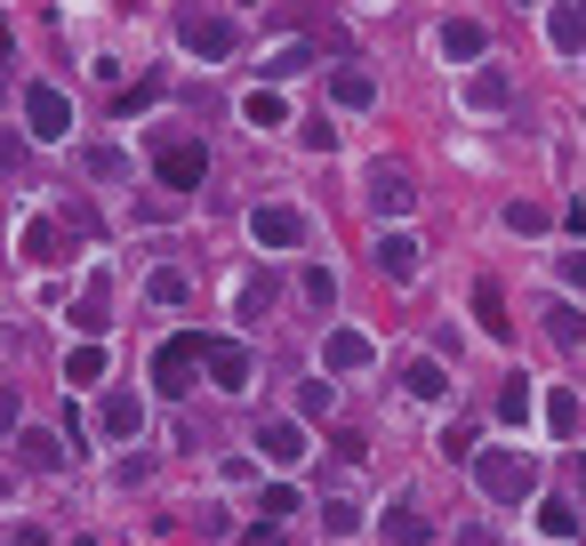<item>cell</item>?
<instances>
[{"label":"cell","mask_w":586,"mask_h":546,"mask_svg":"<svg viewBox=\"0 0 586 546\" xmlns=\"http://www.w3.org/2000/svg\"><path fill=\"white\" fill-rule=\"evenodd\" d=\"M297 136H305V145H314V153H330V145H337V129H330L322 113H314V121H297Z\"/></svg>","instance_id":"obj_38"},{"label":"cell","mask_w":586,"mask_h":546,"mask_svg":"<svg viewBox=\"0 0 586 546\" xmlns=\"http://www.w3.org/2000/svg\"><path fill=\"white\" fill-rule=\"evenodd\" d=\"M137 426H145V402H137L129 386H105V402H97V434L105 442H137Z\"/></svg>","instance_id":"obj_7"},{"label":"cell","mask_w":586,"mask_h":546,"mask_svg":"<svg viewBox=\"0 0 586 546\" xmlns=\"http://www.w3.org/2000/svg\"><path fill=\"white\" fill-rule=\"evenodd\" d=\"M17 426H24V402H17L9 386H0V442H17Z\"/></svg>","instance_id":"obj_37"},{"label":"cell","mask_w":586,"mask_h":546,"mask_svg":"<svg viewBox=\"0 0 586 546\" xmlns=\"http://www.w3.org/2000/svg\"><path fill=\"white\" fill-rule=\"evenodd\" d=\"M531 9H538V0H531Z\"/></svg>","instance_id":"obj_46"},{"label":"cell","mask_w":586,"mask_h":546,"mask_svg":"<svg viewBox=\"0 0 586 546\" xmlns=\"http://www.w3.org/2000/svg\"><path fill=\"white\" fill-rule=\"evenodd\" d=\"M17 250H24V265H57V257H64V225H49V218H32V225L17 233Z\"/></svg>","instance_id":"obj_12"},{"label":"cell","mask_w":586,"mask_h":546,"mask_svg":"<svg viewBox=\"0 0 586 546\" xmlns=\"http://www.w3.org/2000/svg\"><path fill=\"white\" fill-rule=\"evenodd\" d=\"M523 386H531V378H506V394H498V418H506V426L531 418V394H523Z\"/></svg>","instance_id":"obj_29"},{"label":"cell","mask_w":586,"mask_h":546,"mask_svg":"<svg viewBox=\"0 0 586 546\" xmlns=\"http://www.w3.org/2000/svg\"><path fill=\"white\" fill-rule=\"evenodd\" d=\"M474 483H482V498H491V506H523V498L538 491V458H531V451H482V458H474Z\"/></svg>","instance_id":"obj_1"},{"label":"cell","mask_w":586,"mask_h":546,"mask_svg":"<svg viewBox=\"0 0 586 546\" xmlns=\"http://www.w3.org/2000/svg\"><path fill=\"white\" fill-rule=\"evenodd\" d=\"M193 362H201V337H178V346H161V354H153V394L185 402V394H193Z\"/></svg>","instance_id":"obj_5"},{"label":"cell","mask_w":586,"mask_h":546,"mask_svg":"<svg viewBox=\"0 0 586 546\" xmlns=\"http://www.w3.org/2000/svg\"><path fill=\"white\" fill-rule=\"evenodd\" d=\"M178 32H185V49L193 57H233V17H218V9H201V0H185V9H178Z\"/></svg>","instance_id":"obj_4"},{"label":"cell","mask_w":586,"mask_h":546,"mask_svg":"<svg viewBox=\"0 0 586 546\" xmlns=\"http://www.w3.org/2000/svg\"><path fill=\"white\" fill-rule=\"evenodd\" d=\"M153 97H161V73H153V81H137V89L121 97V113H145V105H153Z\"/></svg>","instance_id":"obj_39"},{"label":"cell","mask_w":586,"mask_h":546,"mask_svg":"<svg viewBox=\"0 0 586 546\" xmlns=\"http://www.w3.org/2000/svg\"><path fill=\"white\" fill-rule=\"evenodd\" d=\"M330 402H337V386H330V378H305V386H297V410H305V418H322Z\"/></svg>","instance_id":"obj_30"},{"label":"cell","mask_w":586,"mask_h":546,"mask_svg":"<svg viewBox=\"0 0 586 546\" xmlns=\"http://www.w3.org/2000/svg\"><path fill=\"white\" fill-rule=\"evenodd\" d=\"M153 305H185V273H178V265L153 273Z\"/></svg>","instance_id":"obj_31"},{"label":"cell","mask_w":586,"mask_h":546,"mask_svg":"<svg viewBox=\"0 0 586 546\" xmlns=\"http://www.w3.org/2000/svg\"><path fill=\"white\" fill-rule=\"evenodd\" d=\"M305 64H314V49H305V41H282V49L257 64V73H265V81H290V73H305Z\"/></svg>","instance_id":"obj_21"},{"label":"cell","mask_w":586,"mask_h":546,"mask_svg":"<svg viewBox=\"0 0 586 546\" xmlns=\"http://www.w3.org/2000/svg\"><path fill=\"white\" fill-rule=\"evenodd\" d=\"M506 97H514V89H506V73H474V81H466V105H474V113H498Z\"/></svg>","instance_id":"obj_22"},{"label":"cell","mask_w":586,"mask_h":546,"mask_svg":"<svg viewBox=\"0 0 586 546\" xmlns=\"http://www.w3.org/2000/svg\"><path fill=\"white\" fill-rule=\"evenodd\" d=\"M322 362H330V378H337V370H370V337H362V330H330Z\"/></svg>","instance_id":"obj_15"},{"label":"cell","mask_w":586,"mask_h":546,"mask_svg":"<svg viewBox=\"0 0 586 546\" xmlns=\"http://www.w3.org/2000/svg\"><path fill=\"white\" fill-rule=\"evenodd\" d=\"M73 330H89V337L105 330V282H97V290H89V297L73 305Z\"/></svg>","instance_id":"obj_28"},{"label":"cell","mask_w":586,"mask_h":546,"mask_svg":"<svg viewBox=\"0 0 586 546\" xmlns=\"http://www.w3.org/2000/svg\"><path fill=\"white\" fill-rule=\"evenodd\" d=\"M482 49H491V32H482L474 17H451V24H442V57H458V64H474Z\"/></svg>","instance_id":"obj_13"},{"label":"cell","mask_w":586,"mask_h":546,"mask_svg":"<svg viewBox=\"0 0 586 546\" xmlns=\"http://www.w3.org/2000/svg\"><path fill=\"white\" fill-rule=\"evenodd\" d=\"M546 330H555L563 346H586V314L578 305H546Z\"/></svg>","instance_id":"obj_23"},{"label":"cell","mask_w":586,"mask_h":546,"mask_svg":"<svg viewBox=\"0 0 586 546\" xmlns=\"http://www.w3.org/2000/svg\"><path fill=\"white\" fill-rule=\"evenodd\" d=\"M546 426H555V434H578V394H570V386L546 394Z\"/></svg>","instance_id":"obj_25"},{"label":"cell","mask_w":586,"mask_h":546,"mask_svg":"<svg viewBox=\"0 0 586 546\" xmlns=\"http://www.w3.org/2000/svg\"><path fill=\"white\" fill-rule=\"evenodd\" d=\"M250 233H257L265 250H297V242H305V218L290 210V201H265V210L250 218Z\"/></svg>","instance_id":"obj_9"},{"label":"cell","mask_w":586,"mask_h":546,"mask_svg":"<svg viewBox=\"0 0 586 546\" xmlns=\"http://www.w3.org/2000/svg\"><path fill=\"white\" fill-rule=\"evenodd\" d=\"M322 523H330L337 538H346V530H362V506H346V498H330V506H322Z\"/></svg>","instance_id":"obj_34"},{"label":"cell","mask_w":586,"mask_h":546,"mask_svg":"<svg viewBox=\"0 0 586 546\" xmlns=\"http://www.w3.org/2000/svg\"><path fill=\"white\" fill-rule=\"evenodd\" d=\"M17 546H49V530H17Z\"/></svg>","instance_id":"obj_44"},{"label":"cell","mask_w":586,"mask_h":546,"mask_svg":"<svg viewBox=\"0 0 586 546\" xmlns=\"http://www.w3.org/2000/svg\"><path fill=\"white\" fill-rule=\"evenodd\" d=\"M297 515V491H265V523H290Z\"/></svg>","instance_id":"obj_40"},{"label":"cell","mask_w":586,"mask_h":546,"mask_svg":"<svg viewBox=\"0 0 586 546\" xmlns=\"http://www.w3.org/2000/svg\"><path fill=\"white\" fill-rule=\"evenodd\" d=\"M0 81H9V24H0Z\"/></svg>","instance_id":"obj_43"},{"label":"cell","mask_w":586,"mask_h":546,"mask_svg":"<svg viewBox=\"0 0 586 546\" xmlns=\"http://www.w3.org/2000/svg\"><path fill=\"white\" fill-rule=\"evenodd\" d=\"M538 530H546V538L563 546V538L578 530V515H570V498H546V506H538Z\"/></svg>","instance_id":"obj_24"},{"label":"cell","mask_w":586,"mask_h":546,"mask_svg":"<svg viewBox=\"0 0 586 546\" xmlns=\"http://www.w3.org/2000/svg\"><path fill=\"white\" fill-rule=\"evenodd\" d=\"M506 225H514V233H546V201H514Z\"/></svg>","instance_id":"obj_33"},{"label":"cell","mask_w":586,"mask_h":546,"mask_svg":"<svg viewBox=\"0 0 586 546\" xmlns=\"http://www.w3.org/2000/svg\"><path fill=\"white\" fill-rule=\"evenodd\" d=\"M555 265H563V282H570V290H586V250H570V257H555Z\"/></svg>","instance_id":"obj_41"},{"label":"cell","mask_w":586,"mask_h":546,"mask_svg":"<svg viewBox=\"0 0 586 546\" xmlns=\"http://www.w3.org/2000/svg\"><path fill=\"white\" fill-rule=\"evenodd\" d=\"M89 178H97V185H121V178H129V161H121L113 145H97V153H89Z\"/></svg>","instance_id":"obj_27"},{"label":"cell","mask_w":586,"mask_h":546,"mask_svg":"<svg viewBox=\"0 0 586 546\" xmlns=\"http://www.w3.org/2000/svg\"><path fill=\"white\" fill-rule=\"evenodd\" d=\"M153 169H161L169 193H193L201 178H210V153H201V136H161V145H153Z\"/></svg>","instance_id":"obj_3"},{"label":"cell","mask_w":586,"mask_h":546,"mask_svg":"<svg viewBox=\"0 0 586 546\" xmlns=\"http://www.w3.org/2000/svg\"><path fill=\"white\" fill-rule=\"evenodd\" d=\"M64 378H73V386H97V378H105V354H97V346H81L73 362H64Z\"/></svg>","instance_id":"obj_26"},{"label":"cell","mask_w":586,"mask_h":546,"mask_svg":"<svg viewBox=\"0 0 586 546\" xmlns=\"http://www.w3.org/2000/svg\"><path fill=\"white\" fill-rule=\"evenodd\" d=\"M273 297H282V282H273V273H250V282H241V322H265Z\"/></svg>","instance_id":"obj_19"},{"label":"cell","mask_w":586,"mask_h":546,"mask_svg":"<svg viewBox=\"0 0 586 546\" xmlns=\"http://www.w3.org/2000/svg\"><path fill=\"white\" fill-rule=\"evenodd\" d=\"M250 121H257V129H282L290 105H282V97H250Z\"/></svg>","instance_id":"obj_35"},{"label":"cell","mask_w":586,"mask_h":546,"mask_svg":"<svg viewBox=\"0 0 586 546\" xmlns=\"http://www.w3.org/2000/svg\"><path fill=\"white\" fill-rule=\"evenodd\" d=\"M402 386H410V394H418V402H451V370H442V362H426V354H418V362H410V370H402Z\"/></svg>","instance_id":"obj_16"},{"label":"cell","mask_w":586,"mask_h":546,"mask_svg":"<svg viewBox=\"0 0 586 546\" xmlns=\"http://www.w3.org/2000/svg\"><path fill=\"white\" fill-rule=\"evenodd\" d=\"M24 121H32V136H41V145H57L64 129H73V105H64V89H24Z\"/></svg>","instance_id":"obj_6"},{"label":"cell","mask_w":586,"mask_h":546,"mask_svg":"<svg viewBox=\"0 0 586 546\" xmlns=\"http://www.w3.org/2000/svg\"><path fill=\"white\" fill-rule=\"evenodd\" d=\"M201 362H210V378H218L225 394L250 386V346H233V337H201Z\"/></svg>","instance_id":"obj_8"},{"label":"cell","mask_w":586,"mask_h":546,"mask_svg":"<svg viewBox=\"0 0 586 546\" xmlns=\"http://www.w3.org/2000/svg\"><path fill=\"white\" fill-rule=\"evenodd\" d=\"M546 41H555V57H586V0H555L546 9Z\"/></svg>","instance_id":"obj_11"},{"label":"cell","mask_w":586,"mask_h":546,"mask_svg":"<svg viewBox=\"0 0 586 546\" xmlns=\"http://www.w3.org/2000/svg\"><path fill=\"white\" fill-rule=\"evenodd\" d=\"M474 314H482V322H491V337H506V305H498V290H491V282H482V290H474Z\"/></svg>","instance_id":"obj_32"},{"label":"cell","mask_w":586,"mask_h":546,"mask_svg":"<svg viewBox=\"0 0 586 546\" xmlns=\"http://www.w3.org/2000/svg\"><path fill=\"white\" fill-rule=\"evenodd\" d=\"M257 451H265L273 466H305V451H314V442H305L297 418H265V426H257Z\"/></svg>","instance_id":"obj_10"},{"label":"cell","mask_w":586,"mask_h":546,"mask_svg":"<svg viewBox=\"0 0 586 546\" xmlns=\"http://www.w3.org/2000/svg\"><path fill=\"white\" fill-rule=\"evenodd\" d=\"M0 169H24V145H17V136H0Z\"/></svg>","instance_id":"obj_42"},{"label":"cell","mask_w":586,"mask_h":546,"mask_svg":"<svg viewBox=\"0 0 586 546\" xmlns=\"http://www.w3.org/2000/svg\"><path fill=\"white\" fill-rule=\"evenodd\" d=\"M578 491H586V458H578Z\"/></svg>","instance_id":"obj_45"},{"label":"cell","mask_w":586,"mask_h":546,"mask_svg":"<svg viewBox=\"0 0 586 546\" xmlns=\"http://www.w3.org/2000/svg\"><path fill=\"white\" fill-rule=\"evenodd\" d=\"M362 201L377 218H410V210H418V178H410L402 161H370L362 169Z\"/></svg>","instance_id":"obj_2"},{"label":"cell","mask_w":586,"mask_h":546,"mask_svg":"<svg viewBox=\"0 0 586 546\" xmlns=\"http://www.w3.org/2000/svg\"><path fill=\"white\" fill-rule=\"evenodd\" d=\"M330 97H337L346 113H370V105H377V81L354 73V64H337V73H330Z\"/></svg>","instance_id":"obj_14"},{"label":"cell","mask_w":586,"mask_h":546,"mask_svg":"<svg viewBox=\"0 0 586 546\" xmlns=\"http://www.w3.org/2000/svg\"><path fill=\"white\" fill-rule=\"evenodd\" d=\"M377 273H386V282H410V273H418V242H410V233H386V242H377Z\"/></svg>","instance_id":"obj_17"},{"label":"cell","mask_w":586,"mask_h":546,"mask_svg":"<svg viewBox=\"0 0 586 546\" xmlns=\"http://www.w3.org/2000/svg\"><path fill=\"white\" fill-rule=\"evenodd\" d=\"M297 290H305V305H330V297H337V282H330L322 265H305V282H297Z\"/></svg>","instance_id":"obj_36"},{"label":"cell","mask_w":586,"mask_h":546,"mask_svg":"<svg viewBox=\"0 0 586 546\" xmlns=\"http://www.w3.org/2000/svg\"><path fill=\"white\" fill-rule=\"evenodd\" d=\"M386 538H394V546H418V538H426L418 498H394V506H386Z\"/></svg>","instance_id":"obj_20"},{"label":"cell","mask_w":586,"mask_h":546,"mask_svg":"<svg viewBox=\"0 0 586 546\" xmlns=\"http://www.w3.org/2000/svg\"><path fill=\"white\" fill-rule=\"evenodd\" d=\"M17 466H24V474H57V466H64V451H57L49 434H24V426H17Z\"/></svg>","instance_id":"obj_18"}]
</instances>
